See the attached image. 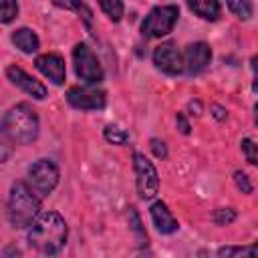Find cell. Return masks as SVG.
Listing matches in <instances>:
<instances>
[{
	"instance_id": "25",
	"label": "cell",
	"mask_w": 258,
	"mask_h": 258,
	"mask_svg": "<svg viewBox=\"0 0 258 258\" xmlns=\"http://www.w3.org/2000/svg\"><path fill=\"white\" fill-rule=\"evenodd\" d=\"M234 181H236L238 189H242V194H250V191H252V183H250V179H248L246 173L236 171V173H234Z\"/></svg>"
},
{
	"instance_id": "14",
	"label": "cell",
	"mask_w": 258,
	"mask_h": 258,
	"mask_svg": "<svg viewBox=\"0 0 258 258\" xmlns=\"http://www.w3.org/2000/svg\"><path fill=\"white\" fill-rule=\"evenodd\" d=\"M12 42L16 44V48H20L26 54H32L38 50V36L30 30V28H18L12 32Z\"/></svg>"
},
{
	"instance_id": "16",
	"label": "cell",
	"mask_w": 258,
	"mask_h": 258,
	"mask_svg": "<svg viewBox=\"0 0 258 258\" xmlns=\"http://www.w3.org/2000/svg\"><path fill=\"white\" fill-rule=\"evenodd\" d=\"M218 256H248V258H258V242L250 246H224L218 250Z\"/></svg>"
},
{
	"instance_id": "12",
	"label": "cell",
	"mask_w": 258,
	"mask_h": 258,
	"mask_svg": "<svg viewBox=\"0 0 258 258\" xmlns=\"http://www.w3.org/2000/svg\"><path fill=\"white\" fill-rule=\"evenodd\" d=\"M36 69L48 79L52 81L54 85H62L64 83V60L58 56V54H52V52H46V54H40L36 60H34Z\"/></svg>"
},
{
	"instance_id": "24",
	"label": "cell",
	"mask_w": 258,
	"mask_h": 258,
	"mask_svg": "<svg viewBox=\"0 0 258 258\" xmlns=\"http://www.w3.org/2000/svg\"><path fill=\"white\" fill-rule=\"evenodd\" d=\"M129 222H131V228L139 234V240H141V244L145 242L147 244V236L141 232V222H139V216H137V212H135V208H129Z\"/></svg>"
},
{
	"instance_id": "15",
	"label": "cell",
	"mask_w": 258,
	"mask_h": 258,
	"mask_svg": "<svg viewBox=\"0 0 258 258\" xmlns=\"http://www.w3.org/2000/svg\"><path fill=\"white\" fill-rule=\"evenodd\" d=\"M187 4L204 20H216L220 14V0H187Z\"/></svg>"
},
{
	"instance_id": "9",
	"label": "cell",
	"mask_w": 258,
	"mask_h": 258,
	"mask_svg": "<svg viewBox=\"0 0 258 258\" xmlns=\"http://www.w3.org/2000/svg\"><path fill=\"white\" fill-rule=\"evenodd\" d=\"M153 62L159 71L167 75H177L183 71V56L177 50L175 42H161L153 50Z\"/></svg>"
},
{
	"instance_id": "13",
	"label": "cell",
	"mask_w": 258,
	"mask_h": 258,
	"mask_svg": "<svg viewBox=\"0 0 258 258\" xmlns=\"http://www.w3.org/2000/svg\"><path fill=\"white\" fill-rule=\"evenodd\" d=\"M151 220H153V226L157 228V232H161V234H173L179 228L177 220L171 216V212L167 210V206L163 202H155L151 206Z\"/></svg>"
},
{
	"instance_id": "22",
	"label": "cell",
	"mask_w": 258,
	"mask_h": 258,
	"mask_svg": "<svg viewBox=\"0 0 258 258\" xmlns=\"http://www.w3.org/2000/svg\"><path fill=\"white\" fill-rule=\"evenodd\" d=\"M212 220H214V224H218V226H226V224H230V222L236 220V212H234L232 208H220V210H216V212L212 214Z\"/></svg>"
},
{
	"instance_id": "19",
	"label": "cell",
	"mask_w": 258,
	"mask_h": 258,
	"mask_svg": "<svg viewBox=\"0 0 258 258\" xmlns=\"http://www.w3.org/2000/svg\"><path fill=\"white\" fill-rule=\"evenodd\" d=\"M230 12H234L240 20H248L252 16V2L250 0H226Z\"/></svg>"
},
{
	"instance_id": "23",
	"label": "cell",
	"mask_w": 258,
	"mask_h": 258,
	"mask_svg": "<svg viewBox=\"0 0 258 258\" xmlns=\"http://www.w3.org/2000/svg\"><path fill=\"white\" fill-rule=\"evenodd\" d=\"M242 151L246 155V161H250L252 165H258V143H254L252 139H244L242 141Z\"/></svg>"
},
{
	"instance_id": "4",
	"label": "cell",
	"mask_w": 258,
	"mask_h": 258,
	"mask_svg": "<svg viewBox=\"0 0 258 258\" xmlns=\"http://www.w3.org/2000/svg\"><path fill=\"white\" fill-rule=\"evenodd\" d=\"M179 16V8L169 4V6H155L143 20L141 24V34L145 38H159L171 32Z\"/></svg>"
},
{
	"instance_id": "1",
	"label": "cell",
	"mask_w": 258,
	"mask_h": 258,
	"mask_svg": "<svg viewBox=\"0 0 258 258\" xmlns=\"http://www.w3.org/2000/svg\"><path fill=\"white\" fill-rule=\"evenodd\" d=\"M28 242L42 254H56L67 242V224L56 212L40 214L28 232Z\"/></svg>"
},
{
	"instance_id": "18",
	"label": "cell",
	"mask_w": 258,
	"mask_h": 258,
	"mask_svg": "<svg viewBox=\"0 0 258 258\" xmlns=\"http://www.w3.org/2000/svg\"><path fill=\"white\" fill-rule=\"evenodd\" d=\"M54 2V6H58V8H64V10H75V12H79L83 18H85V22L87 24H91V10L81 2V0H52Z\"/></svg>"
},
{
	"instance_id": "7",
	"label": "cell",
	"mask_w": 258,
	"mask_h": 258,
	"mask_svg": "<svg viewBox=\"0 0 258 258\" xmlns=\"http://www.w3.org/2000/svg\"><path fill=\"white\" fill-rule=\"evenodd\" d=\"M133 163H135V175H137V191L141 200H151L157 189H159V175L155 165L143 155V153H135L133 155Z\"/></svg>"
},
{
	"instance_id": "30",
	"label": "cell",
	"mask_w": 258,
	"mask_h": 258,
	"mask_svg": "<svg viewBox=\"0 0 258 258\" xmlns=\"http://www.w3.org/2000/svg\"><path fill=\"white\" fill-rule=\"evenodd\" d=\"M254 113H256V125H258V105L254 107Z\"/></svg>"
},
{
	"instance_id": "28",
	"label": "cell",
	"mask_w": 258,
	"mask_h": 258,
	"mask_svg": "<svg viewBox=\"0 0 258 258\" xmlns=\"http://www.w3.org/2000/svg\"><path fill=\"white\" fill-rule=\"evenodd\" d=\"M177 125H179V131H181V133H185V135L189 133V123L185 121V117H183L181 113L177 115Z\"/></svg>"
},
{
	"instance_id": "17",
	"label": "cell",
	"mask_w": 258,
	"mask_h": 258,
	"mask_svg": "<svg viewBox=\"0 0 258 258\" xmlns=\"http://www.w3.org/2000/svg\"><path fill=\"white\" fill-rule=\"evenodd\" d=\"M99 2V6H101V10L113 20V22H119L121 18H123V2L121 0H97Z\"/></svg>"
},
{
	"instance_id": "29",
	"label": "cell",
	"mask_w": 258,
	"mask_h": 258,
	"mask_svg": "<svg viewBox=\"0 0 258 258\" xmlns=\"http://www.w3.org/2000/svg\"><path fill=\"white\" fill-rule=\"evenodd\" d=\"M214 111H216L214 115H216L218 119H224V117H226V113H224V109H222V107H214Z\"/></svg>"
},
{
	"instance_id": "11",
	"label": "cell",
	"mask_w": 258,
	"mask_h": 258,
	"mask_svg": "<svg viewBox=\"0 0 258 258\" xmlns=\"http://www.w3.org/2000/svg\"><path fill=\"white\" fill-rule=\"evenodd\" d=\"M6 77H8V81L12 83V85H16L18 89H22L24 93H28L30 97H34V99H44L46 97V87L40 83V81H36L34 77H30V75H26L20 67H16V64H10L8 69H6Z\"/></svg>"
},
{
	"instance_id": "26",
	"label": "cell",
	"mask_w": 258,
	"mask_h": 258,
	"mask_svg": "<svg viewBox=\"0 0 258 258\" xmlns=\"http://www.w3.org/2000/svg\"><path fill=\"white\" fill-rule=\"evenodd\" d=\"M151 151H153L155 157H159V159H165V157H167V147H165V143L159 141V139H151Z\"/></svg>"
},
{
	"instance_id": "27",
	"label": "cell",
	"mask_w": 258,
	"mask_h": 258,
	"mask_svg": "<svg viewBox=\"0 0 258 258\" xmlns=\"http://www.w3.org/2000/svg\"><path fill=\"white\" fill-rule=\"evenodd\" d=\"M252 71H254V83H252V89L258 93V56H252Z\"/></svg>"
},
{
	"instance_id": "8",
	"label": "cell",
	"mask_w": 258,
	"mask_h": 258,
	"mask_svg": "<svg viewBox=\"0 0 258 258\" xmlns=\"http://www.w3.org/2000/svg\"><path fill=\"white\" fill-rule=\"evenodd\" d=\"M67 101L75 107V109H83V111H97L103 109L107 103V97L103 91L95 89V87H71L67 93Z\"/></svg>"
},
{
	"instance_id": "10",
	"label": "cell",
	"mask_w": 258,
	"mask_h": 258,
	"mask_svg": "<svg viewBox=\"0 0 258 258\" xmlns=\"http://www.w3.org/2000/svg\"><path fill=\"white\" fill-rule=\"evenodd\" d=\"M210 60H212L210 46L206 42H194L183 52V71L187 75H198L210 64Z\"/></svg>"
},
{
	"instance_id": "3",
	"label": "cell",
	"mask_w": 258,
	"mask_h": 258,
	"mask_svg": "<svg viewBox=\"0 0 258 258\" xmlns=\"http://www.w3.org/2000/svg\"><path fill=\"white\" fill-rule=\"evenodd\" d=\"M40 202L34 196V189L22 181L12 183L8 196V220L14 228H26L38 218Z\"/></svg>"
},
{
	"instance_id": "2",
	"label": "cell",
	"mask_w": 258,
	"mask_h": 258,
	"mask_svg": "<svg viewBox=\"0 0 258 258\" xmlns=\"http://www.w3.org/2000/svg\"><path fill=\"white\" fill-rule=\"evenodd\" d=\"M2 133L12 143H18V145L32 143L38 135V117H36V113L24 103L10 107L4 113V119H2Z\"/></svg>"
},
{
	"instance_id": "20",
	"label": "cell",
	"mask_w": 258,
	"mask_h": 258,
	"mask_svg": "<svg viewBox=\"0 0 258 258\" xmlns=\"http://www.w3.org/2000/svg\"><path fill=\"white\" fill-rule=\"evenodd\" d=\"M105 139H107L109 143H113V145H123V143L129 141V133L123 131V129L117 127V125H107V127H105Z\"/></svg>"
},
{
	"instance_id": "21",
	"label": "cell",
	"mask_w": 258,
	"mask_h": 258,
	"mask_svg": "<svg viewBox=\"0 0 258 258\" xmlns=\"http://www.w3.org/2000/svg\"><path fill=\"white\" fill-rule=\"evenodd\" d=\"M18 14V4L16 0H0V20L4 24H8L10 20H14Z\"/></svg>"
},
{
	"instance_id": "6",
	"label": "cell",
	"mask_w": 258,
	"mask_h": 258,
	"mask_svg": "<svg viewBox=\"0 0 258 258\" xmlns=\"http://www.w3.org/2000/svg\"><path fill=\"white\" fill-rule=\"evenodd\" d=\"M28 181L36 196H48L58 183V169L50 159H38L28 169Z\"/></svg>"
},
{
	"instance_id": "5",
	"label": "cell",
	"mask_w": 258,
	"mask_h": 258,
	"mask_svg": "<svg viewBox=\"0 0 258 258\" xmlns=\"http://www.w3.org/2000/svg\"><path fill=\"white\" fill-rule=\"evenodd\" d=\"M73 62H75L77 77L87 85H97L103 81V69L99 64V58L85 42H79L73 48Z\"/></svg>"
}]
</instances>
